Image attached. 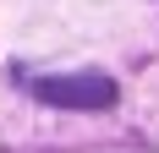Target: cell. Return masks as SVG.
<instances>
[{"label":"cell","mask_w":159,"mask_h":153,"mask_svg":"<svg viewBox=\"0 0 159 153\" xmlns=\"http://www.w3.org/2000/svg\"><path fill=\"white\" fill-rule=\"evenodd\" d=\"M33 98L61 109H110L115 104V82L104 71H66V76H33Z\"/></svg>","instance_id":"obj_1"}]
</instances>
